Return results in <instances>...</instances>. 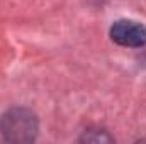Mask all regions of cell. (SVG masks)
<instances>
[{
	"label": "cell",
	"mask_w": 146,
	"mask_h": 144,
	"mask_svg": "<svg viewBox=\"0 0 146 144\" xmlns=\"http://www.w3.org/2000/svg\"><path fill=\"white\" fill-rule=\"evenodd\" d=\"M110 37L114 42L127 48H141L146 44V26L136 20H117L110 27Z\"/></svg>",
	"instance_id": "cell-2"
},
{
	"label": "cell",
	"mask_w": 146,
	"mask_h": 144,
	"mask_svg": "<svg viewBox=\"0 0 146 144\" xmlns=\"http://www.w3.org/2000/svg\"><path fill=\"white\" fill-rule=\"evenodd\" d=\"M36 129L37 124L34 115L24 108L10 110L0 119V134L5 141H33L36 136Z\"/></svg>",
	"instance_id": "cell-1"
}]
</instances>
